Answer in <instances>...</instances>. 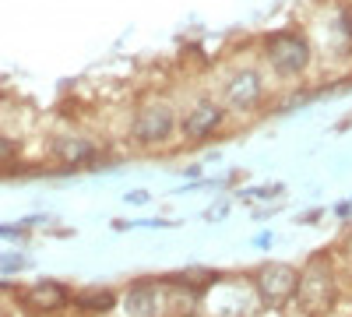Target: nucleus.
Returning a JSON list of instances; mask_svg holds the SVG:
<instances>
[{
    "label": "nucleus",
    "instance_id": "obj_8",
    "mask_svg": "<svg viewBox=\"0 0 352 317\" xmlns=\"http://www.w3.org/2000/svg\"><path fill=\"white\" fill-rule=\"evenodd\" d=\"M74 303H78L81 310H109V307H113V293H106V289H88V293H78Z\"/></svg>",
    "mask_w": 352,
    "mask_h": 317
},
{
    "label": "nucleus",
    "instance_id": "obj_5",
    "mask_svg": "<svg viewBox=\"0 0 352 317\" xmlns=\"http://www.w3.org/2000/svg\"><path fill=\"white\" fill-rule=\"evenodd\" d=\"M67 289L64 285H56V282H43V285H36L32 293H28V303L32 307H39V310H60V307H67Z\"/></svg>",
    "mask_w": 352,
    "mask_h": 317
},
{
    "label": "nucleus",
    "instance_id": "obj_2",
    "mask_svg": "<svg viewBox=\"0 0 352 317\" xmlns=\"http://www.w3.org/2000/svg\"><path fill=\"white\" fill-rule=\"evenodd\" d=\"M268 53H272V64H275L282 74H296V71L307 64V43L296 39V36H275Z\"/></svg>",
    "mask_w": 352,
    "mask_h": 317
},
{
    "label": "nucleus",
    "instance_id": "obj_1",
    "mask_svg": "<svg viewBox=\"0 0 352 317\" xmlns=\"http://www.w3.org/2000/svg\"><path fill=\"white\" fill-rule=\"evenodd\" d=\"M296 285H300V275L289 265H272L261 272V289L268 296V303H285L289 296H296Z\"/></svg>",
    "mask_w": 352,
    "mask_h": 317
},
{
    "label": "nucleus",
    "instance_id": "obj_3",
    "mask_svg": "<svg viewBox=\"0 0 352 317\" xmlns=\"http://www.w3.org/2000/svg\"><path fill=\"white\" fill-rule=\"evenodd\" d=\"M169 131H173V113H169L166 106H148V109H141V117H138V124H134V138L144 141V145L169 138Z\"/></svg>",
    "mask_w": 352,
    "mask_h": 317
},
{
    "label": "nucleus",
    "instance_id": "obj_7",
    "mask_svg": "<svg viewBox=\"0 0 352 317\" xmlns=\"http://www.w3.org/2000/svg\"><path fill=\"white\" fill-rule=\"evenodd\" d=\"M261 96V81L254 78V74H243V78H236V85H232V89H229V102L232 106H250L254 99Z\"/></svg>",
    "mask_w": 352,
    "mask_h": 317
},
{
    "label": "nucleus",
    "instance_id": "obj_4",
    "mask_svg": "<svg viewBox=\"0 0 352 317\" xmlns=\"http://www.w3.org/2000/svg\"><path fill=\"white\" fill-rule=\"evenodd\" d=\"M222 124V109L219 106H208V102H201L190 117L184 120V134L190 138V141H197V138H208L215 127Z\"/></svg>",
    "mask_w": 352,
    "mask_h": 317
},
{
    "label": "nucleus",
    "instance_id": "obj_9",
    "mask_svg": "<svg viewBox=\"0 0 352 317\" xmlns=\"http://www.w3.org/2000/svg\"><path fill=\"white\" fill-rule=\"evenodd\" d=\"M14 152H18V145H14L11 138H4V134H0V162H8Z\"/></svg>",
    "mask_w": 352,
    "mask_h": 317
},
{
    "label": "nucleus",
    "instance_id": "obj_6",
    "mask_svg": "<svg viewBox=\"0 0 352 317\" xmlns=\"http://www.w3.org/2000/svg\"><path fill=\"white\" fill-rule=\"evenodd\" d=\"M56 155H60L64 162H71V166H81V162L96 159V145L85 141V138H64L60 145H56Z\"/></svg>",
    "mask_w": 352,
    "mask_h": 317
}]
</instances>
